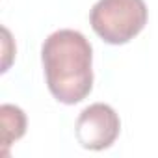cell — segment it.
Segmentation results:
<instances>
[{
	"label": "cell",
	"mask_w": 158,
	"mask_h": 158,
	"mask_svg": "<svg viewBox=\"0 0 158 158\" xmlns=\"http://www.w3.org/2000/svg\"><path fill=\"white\" fill-rule=\"evenodd\" d=\"M47 88L61 104L82 102L93 89V48L84 34L63 28L41 47Z\"/></svg>",
	"instance_id": "cell-1"
},
{
	"label": "cell",
	"mask_w": 158,
	"mask_h": 158,
	"mask_svg": "<svg viewBox=\"0 0 158 158\" xmlns=\"http://www.w3.org/2000/svg\"><path fill=\"white\" fill-rule=\"evenodd\" d=\"M149 11L143 0H99L91 8L89 24L108 45H125L147 24Z\"/></svg>",
	"instance_id": "cell-2"
},
{
	"label": "cell",
	"mask_w": 158,
	"mask_h": 158,
	"mask_svg": "<svg viewBox=\"0 0 158 158\" xmlns=\"http://www.w3.org/2000/svg\"><path fill=\"white\" fill-rule=\"evenodd\" d=\"M0 119H2V154L6 156L10 145L21 139L26 132V114L13 104L0 106Z\"/></svg>",
	"instance_id": "cell-4"
},
{
	"label": "cell",
	"mask_w": 158,
	"mask_h": 158,
	"mask_svg": "<svg viewBox=\"0 0 158 158\" xmlns=\"http://www.w3.org/2000/svg\"><path fill=\"white\" fill-rule=\"evenodd\" d=\"M11 43V37H10V32H8V28H4V65H2V71L6 73L8 71V67H10V50H8V45Z\"/></svg>",
	"instance_id": "cell-5"
},
{
	"label": "cell",
	"mask_w": 158,
	"mask_h": 158,
	"mask_svg": "<svg viewBox=\"0 0 158 158\" xmlns=\"http://www.w3.org/2000/svg\"><path fill=\"white\" fill-rule=\"evenodd\" d=\"M121 132L117 112L104 102L89 104L80 112L74 125L76 141L88 151H104L115 143Z\"/></svg>",
	"instance_id": "cell-3"
}]
</instances>
